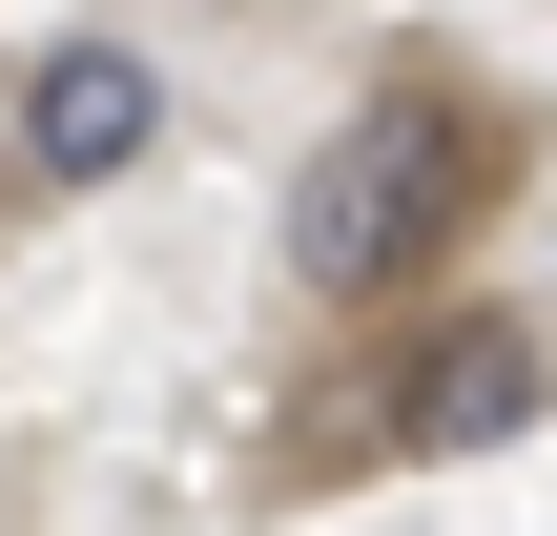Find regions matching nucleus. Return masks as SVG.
I'll list each match as a JSON object with an SVG mask.
<instances>
[{"label": "nucleus", "mask_w": 557, "mask_h": 536, "mask_svg": "<svg viewBox=\"0 0 557 536\" xmlns=\"http://www.w3.org/2000/svg\"><path fill=\"white\" fill-rule=\"evenodd\" d=\"M496 165H517V124H496L475 83H393V103H351V124L310 145V186H289V289H331V310L413 289V269L496 207Z\"/></svg>", "instance_id": "1"}, {"label": "nucleus", "mask_w": 557, "mask_h": 536, "mask_svg": "<svg viewBox=\"0 0 557 536\" xmlns=\"http://www.w3.org/2000/svg\"><path fill=\"white\" fill-rule=\"evenodd\" d=\"M0 145H21V186H124L165 145V62L145 41H41L0 83Z\"/></svg>", "instance_id": "2"}, {"label": "nucleus", "mask_w": 557, "mask_h": 536, "mask_svg": "<svg viewBox=\"0 0 557 536\" xmlns=\"http://www.w3.org/2000/svg\"><path fill=\"white\" fill-rule=\"evenodd\" d=\"M372 434H393V454H496V434H537V310H434Z\"/></svg>", "instance_id": "3"}]
</instances>
